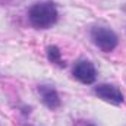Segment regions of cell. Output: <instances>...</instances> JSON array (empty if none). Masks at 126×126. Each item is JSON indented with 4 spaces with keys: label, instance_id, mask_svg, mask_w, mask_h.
Wrapping results in <instances>:
<instances>
[{
    "label": "cell",
    "instance_id": "4",
    "mask_svg": "<svg viewBox=\"0 0 126 126\" xmlns=\"http://www.w3.org/2000/svg\"><path fill=\"white\" fill-rule=\"evenodd\" d=\"M94 94L101 98L103 101H107L110 104H114V106H119L123 103L125 97L122 94V91L114 87V85H110V84H98L94 88Z\"/></svg>",
    "mask_w": 126,
    "mask_h": 126
},
{
    "label": "cell",
    "instance_id": "1",
    "mask_svg": "<svg viewBox=\"0 0 126 126\" xmlns=\"http://www.w3.org/2000/svg\"><path fill=\"white\" fill-rule=\"evenodd\" d=\"M28 19L34 28L48 30L57 22L59 12L53 1H38L31 6L28 12Z\"/></svg>",
    "mask_w": 126,
    "mask_h": 126
},
{
    "label": "cell",
    "instance_id": "6",
    "mask_svg": "<svg viewBox=\"0 0 126 126\" xmlns=\"http://www.w3.org/2000/svg\"><path fill=\"white\" fill-rule=\"evenodd\" d=\"M46 53H47V59H48L50 63H53V64H56L59 67H64L66 66L64 60L62 59V51H60V48L57 46H48Z\"/></svg>",
    "mask_w": 126,
    "mask_h": 126
},
{
    "label": "cell",
    "instance_id": "8",
    "mask_svg": "<svg viewBox=\"0 0 126 126\" xmlns=\"http://www.w3.org/2000/svg\"><path fill=\"white\" fill-rule=\"evenodd\" d=\"M85 126H95L94 123H88V125H85Z\"/></svg>",
    "mask_w": 126,
    "mask_h": 126
},
{
    "label": "cell",
    "instance_id": "3",
    "mask_svg": "<svg viewBox=\"0 0 126 126\" xmlns=\"http://www.w3.org/2000/svg\"><path fill=\"white\" fill-rule=\"evenodd\" d=\"M72 73H73L75 79H78L81 84H85V85L94 84L95 79H97V70H95L94 63L87 60V59L78 60L75 63Z\"/></svg>",
    "mask_w": 126,
    "mask_h": 126
},
{
    "label": "cell",
    "instance_id": "7",
    "mask_svg": "<svg viewBox=\"0 0 126 126\" xmlns=\"http://www.w3.org/2000/svg\"><path fill=\"white\" fill-rule=\"evenodd\" d=\"M12 0H0V6H4V4H9Z\"/></svg>",
    "mask_w": 126,
    "mask_h": 126
},
{
    "label": "cell",
    "instance_id": "5",
    "mask_svg": "<svg viewBox=\"0 0 126 126\" xmlns=\"http://www.w3.org/2000/svg\"><path fill=\"white\" fill-rule=\"evenodd\" d=\"M38 94L43 101V104L50 109V110H57L62 106V100L60 95L56 91V88H53L51 85H38Z\"/></svg>",
    "mask_w": 126,
    "mask_h": 126
},
{
    "label": "cell",
    "instance_id": "2",
    "mask_svg": "<svg viewBox=\"0 0 126 126\" xmlns=\"http://www.w3.org/2000/svg\"><path fill=\"white\" fill-rule=\"evenodd\" d=\"M90 35H91L94 46L97 48H100L103 53L113 51L119 44V38H117L116 32L107 27H94Z\"/></svg>",
    "mask_w": 126,
    "mask_h": 126
}]
</instances>
